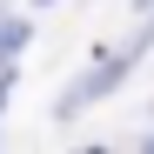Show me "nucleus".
I'll return each instance as SVG.
<instances>
[{"instance_id":"1","label":"nucleus","mask_w":154,"mask_h":154,"mask_svg":"<svg viewBox=\"0 0 154 154\" xmlns=\"http://www.w3.org/2000/svg\"><path fill=\"white\" fill-rule=\"evenodd\" d=\"M7 47H20V27H0V54H7Z\"/></svg>"}]
</instances>
